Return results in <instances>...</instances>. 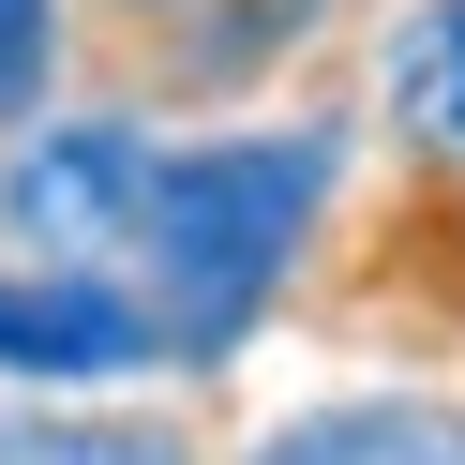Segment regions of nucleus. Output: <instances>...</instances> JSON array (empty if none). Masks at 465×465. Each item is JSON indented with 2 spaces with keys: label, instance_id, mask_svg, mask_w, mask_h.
Returning a JSON list of instances; mask_svg holds the SVG:
<instances>
[{
  "label": "nucleus",
  "instance_id": "nucleus-1",
  "mask_svg": "<svg viewBox=\"0 0 465 465\" xmlns=\"http://www.w3.org/2000/svg\"><path fill=\"white\" fill-rule=\"evenodd\" d=\"M331 195V135H255V151H181L135 181V241L151 301L181 345H241V315L271 301V271L301 255V211Z\"/></svg>",
  "mask_w": 465,
  "mask_h": 465
},
{
  "label": "nucleus",
  "instance_id": "nucleus-2",
  "mask_svg": "<svg viewBox=\"0 0 465 465\" xmlns=\"http://www.w3.org/2000/svg\"><path fill=\"white\" fill-rule=\"evenodd\" d=\"M135 181H151V151L135 135H31L15 151V181H0V211H15V241L61 255V271H105V255L135 241Z\"/></svg>",
  "mask_w": 465,
  "mask_h": 465
},
{
  "label": "nucleus",
  "instance_id": "nucleus-3",
  "mask_svg": "<svg viewBox=\"0 0 465 465\" xmlns=\"http://www.w3.org/2000/svg\"><path fill=\"white\" fill-rule=\"evenodd\" d=\"M151 345V315L105 301V285H0V361L15 375H105Z\"/></svg>",
  "mask_w": 465,
  "mask_h": 465
},
{
  "label": "nucleus",
  "instance_id": "nucleus-4",
  "mask_svg": "<svg viewBox=\"0 0 465 465\" xmlns=\"http://www.w3.org/2000/svg\"><path fill=\"white\" fill-rule=\"evenodd\" d=\"M331 0H135V45H165V75H255L271 45H301Z\"/></svg>",
  "mask_w": 465,
  "mask_h": 465
},
{
  "label": "nucleus",
  "instance_id": "nucleus-5",
  "mask_svg": "<svg viewBox=\"0 0 465 465\" xmlns=\"http://www.w3.org/2000/svg\"><path fill=\"white\" fill-rule=\"evenodd\" d=\"M255 465H465V405H331V420L271 435Z\"/></svg>",
  "mask_w": 465,
  "mask_h": 465
},
{
  "label": "nucleus",
  "instance_id": "nucleus-6",
  "mask_svg": "<svg viewBox=\"0 0 465 465\" xmlns=\"http://www.w3.org/2000/svg\"><path fill=\"white\" fill-rule=\"evenodd\" d=\"M391 121L420 151H465V0H420L391 31Z\"/></svg>",
  "mask_w": 465,
  "mask_h": 465
},
{
  "label": "nucleus",
  "instance_id": "nucleus-7",
  "mask_svg": "<svg viewBox=\"0 0 465 465\" xmlns=\"http://www.w3.org/2000/svg\"><path fill=\"white\" fill-rule=\"evenodd\" d=\"M0 465H181L135 420H0Z\"/></svg>",
  "mask_w": 465,
  "mask_h": 465
},
{
  "label": "nucleus",
  "instance_id": "nucleus-8",
  "mask_svg": "<svg viewBox=\"0 0 465 465\" xmlns=\"http://www.w3.org/2000/svg\"><path fill=\"white\" fill-rule=\"evenodd\" d=\"M45 45H61V31H45V0H0V105L45 91Z\"/></svg>",
  "mask_w": 465,
  "mask_h": 465
}]
</instances>
